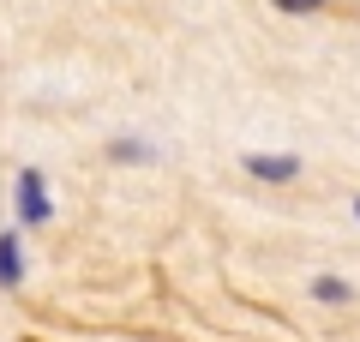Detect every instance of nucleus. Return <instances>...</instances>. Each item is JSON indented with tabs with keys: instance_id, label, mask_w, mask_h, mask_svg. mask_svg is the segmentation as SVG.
I'll use <instances>...</instances> for the list:
<instances>
[{
	"instance_id": "obj_5",
	"label": "nucleus",
	"mask_w": 360,
	"mask_h": 342,
	"mask_svg": "<svg viewBox=\"0 0 360 342\" xmlns=\"http://www.w3.org/2000/svg\"><path fill=\"white\" fill-rule=\"evenodd\" d=\"M276 13H319V6H330V0H270Z\"/></svg>"
},
{
	"instance_id": "obj_6",
	"label": "nucleus",
	"mask_w": 360,
	"mask_h": 342,
	"mask_svg": "<svg viewBox=\"0 0 360 342\" xmlns=\"http://www.w3.org/2000/svg\"><path fill=\"white\" fill-rule=\"evenodd\" d=\"M354 222H360V192H354Z\"/></svg>"
},
{
	"instance_id": "obj_1",
	"label": "nucleus",
	"mask_w": 360,
	"mask_h": 342,
	"mask_svg": "<svg viewBox=\"0 0 360 342\" xmlns=\"http://www.w3.org/2000/svg\"><path fill=\"white\" fill-rule=\"evenodd\" d=\"M240 168H246L252 180H264V186H288V180L300 175V156H295V151H252Z\"/></svg>"
},
{
	"instance_id": "obj_4",
	"label": "nucleus",
	"mask_w": 360,
	"mask_h": 342,
	"mask_svg": "<svg viewBox=\"0 0 360 342\" xmlns=\"http://www.w3.org/2000/svg\"><path fill=\"white\" fill-rule=\"evenodd\" d=\"M25 277V265H18V241L13 234H0V282H18Z\"/></svg>"
},
{
	"instance_id": "obj_3",
	"label": "nucleus",
	"mask_w": 360,
	"mask_h": 342,
	"mask_svg": "<svg viewBox=\"0 0 360 342\" xmlns=\"http://www.w3.org/2000/svg\"><path fill=\"white\" fill-rule=\"evenodd\" d=\"M312 300L319 306H348L354 300V282H342L336 270H324V277H312Z\"/></svg>"
},
{
	"instance_id": "obj_2",
	"label": "nucleus",
	"mask_w": 360,
	"mask_h": 342,
	"mask_svg": "<svg viewBox=\"0 0 360 342\" xmlns=\"http://www.w3.org/2000/svg\"><path fill=\"white\" fill-rule=\"evenodd\" d=\"M18 216H25V222H42V216H49V192H42V175H25V180H18Z\"/></svg>"
}]
</instances>
